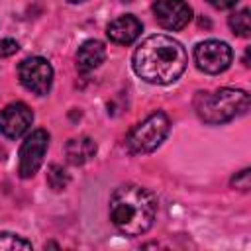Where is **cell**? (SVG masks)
Masks as SVG:
<instances>
[{
	"label": "cell",
	"mask_w": 251,
	"mask_h": 251,
	"mask_svg": "<svg viewBox=\"0 0 251 251\" xmlns=\"http://www.w3.org/2000/svg\"><path fill=\"white\" fill-rule=\"evenodd\" d=\"M188 57L184 47L163 33L149 35L133 53V71L151 84L175 82L186 69Z\"/></svg>",
	"instance_id": "cell-1"
},
{
	"label": "cell",
	"mask_w": 251,
	"mask_h": 251,
	"mask_svg": "<svg viewBox=\"0 0 251 251\" xmlns=\"http://www.w3.org/2000/svg\"><path fill=\"white\" fill-rule=\"evenodd\" d=\"M157 214V202L153 194L137 184L120 186L110 198V220L126 235L145 233Z\"/></svg>",
	"instance_id": "cell-2"
},
{
	"label": "cell",
	"mask_w": 251,
	"mask_h": 251,
	"mask_svg": "<svg viewBox=\"0 0 251 251\" xmlns=\"http://www.w3.org/2000/svg\"><path fill=\"white\" fill-rule=\"evenodd\" d=\"M196 114L206 124H224L249 108V94L239 88H218L214 92H198L194 100Z\"/></svg>",
	"instance_id": "cell-3"
},
{
	"label": "cell",
	"mask_w": 251,
	"mask_h": 251,
	"mask_svg": "<svg viewBox=\"0 0 251 251\" xmlns=\"http://www.w3.org/2000/svg\"><path fill=\"white\" fill-rule=\"evenodd\" d=\"M169 127H171V122H169L167 114L153 112L151 116H147L141 124H137L129 131V135L126 139L127 151L133 153V155L155 151L163 143V139L167 137Z\"/></svg>",
	"instance_id": "cell-4"
},
{
	"label": "cell",
	"mask_w": 251,
	"mask_h": 251,
	"mask_svg": "<svg viewBox=\"0 0 251 251\" xmlns=\"http://www.w3.org/2000/svg\"><path fill=\"white\" fill-rule=\"evenodd\" d=\"M231 47L220 39H206L194 47V63L200 71L208 75L224 73L231 65Z\"/></svg>",
	"instance_id": "cell-5"
},
{
	"label": "cell",
	"mask_w": 251,
	"mask_h": 251,
	"mask_svg": "<svg viewBox=\"0 0 251 251\" xmlns=\"http://www.w3.org/2000/svg\"><path fill=\"white\" fill-rule=\"evenodd\" d=\"M20 82L33 94L43 96L51 90L53 82V69L47 59L43 57H27L18 67Z\"/></svg>",
	"instance_id": "cell-6"
},
{
	"label": "cell",
	"mask_w": 251,
	"mask_h": 251,
	"mask_svg": "<svg viewBox=\"0 0 251 251\" xmlns=\"http://www.w3.org/2000/svg\"><path fill=\"white\" fill-rule=\"evenodd\" d=\"M47 145H49V133L45 129H35L25 137V141L20 147V167H18L22 178H29L39 171Z\"/></svg>",
	"instance_id": "cell-7"
},
{
	"label": "cell",
	"mask_w": 251,
	"mask_h": 251,
	"mask_svg": "<svg viewBox=\"0 0 251 251\" xmlns=\"http://www.w3.org/2000/svg\"><path fill=\"white\" fill-rule=\"evenodd\" d=\"M153 14L161 27L176 31L190 22L192 8L184 0H157L153 4Z\"/></svg>",
	"instance_id": "cell-8"
},
{
	"label": "cell",
	"mask_w": 251,
	"mask_h": 251,
	"mask_svg": "<svg viewBox=\"0 0 251 251\" xmlns=\"http://www.w3.org/2000/svg\"><path fill=\"white\" fill-rule=\"evenodd\" d=\"M31 122L33 114L24 102H12L4 110H0V133L10 139H18L22 133H25Z\"/></svg>",
	"instance_id": "cell-9"
},
{
	"label": "cell",
	"mask_w": 251,
	"mask_h": 251,
	"mask_svg": "<svg viewBox=\"0 0 251 251\" xmlns=\"http://www.w3.org/2000/svg\"><path fill=\"white\" fill-rule=\"evenodd\" d=\"M141 29H143L141 22L135 16L126 14V16H120L114 22L108 24L106 35H108L110 41H114L118 45H129V43H133L139 37Z\"/></svg>",
	"instance_id": "cell-10"
},
{
	"label": "cell",
	"mask_w": 251,
	"mask_h": 251,
	"mask_svg": "<svg viewBox=\"0 0 251 251\" xmlns=\"http://www.w3.org/2000/svg\"><path fill=\"white\" fill-rule=\"evenodd\" d=\"M106 59V47L102 41L98 39H88L84 41L78 51H76V67L78 71L86 73V71H92L96 67H100Z\"/></svg>",
	"instance_id": "cell-11"
},
{
	"label": "cell",
	"mask_w": 251,
	"mask_h": 251,
	"mask_svg": "<svg viewBox=\"0 0 251 251\" xmlns=\"http://www.w3.org/2000/svg\"><path fill=\"white\" fill-rule=\"evenodd\" d=\"M65 155H67V161L71 165H76V167L84 165L96 155V143L86 135L69 139L67 145H65Z\"/></svg>",
	"instance_id": "cell-12"
},
{
	"label": "cell",
	"mask_w": 251,
	"mask_h": 251,
	"mask_svg": "<svg viewBox=\"0 0 251 251\" xmlns=\"http://www.w3.org/2000/svg\"><path fill=\"white\" fill-rule=\"evenodd\" d=\"M227 24H229V27H231V31H233L235 35L247 37V35L251 33V16H249V10L243 8V10H239V12H233V14L229 16Z\"/></svg>",
	"instance_id": "cell-13"
},
{
	"label": "cell",
	"mask_w": 251,
	"mask_h": 251,
	"mask_svg": "<svg viewBox=\"0 0 251 251\" xmlns=\"http://www.w3.org/2000/svg\"><path fill=\"white\" fill-rule=\"evenodd\" d=\"M18 249H31V243L22 235L0 231V251H18Z\"/></svg>",
	"instance_id": "cell-14"
},
{
	"label": "cell",
	"mask_w": 251,
	"mask_h": 251,
	"mask_svg": "<svg viewBox=\"0 0 251 251\" xmlns=\"http://www.w3.org/2000/svg\"><path fill=\"white\" fill-rule=\"evenodd\" d=\"M47 184L49 188H53L55 192L63 190L69 184V175L65 173V169L61 165H51L47 171Z\"/></svg>",
	"instance_id": "cell-15"
},
{
	"label": "cell",
	"mask_w": 251,
	"mask_h": 251,
	"mask_svg": "<svg viewBox=\"0 0 251 251\" xmlns=\"http://www.w3.org/2000/svg\"><path fill=\"white\" fill-rule=\"evenodd\" d=\"M231 184H233L235 188L249 190V169H243L241 173H237V175L231 178Z\"/></svg>",
	"instance_id": "cell-16"
},
{
	"label": "cell",
	"mask_w": 251,
	"mask_h": 251,
	"mask_svg": "<svg viewBox=\"0 0 251 251\" xmlns=\"http://www.w3.org/2000/svg\"><path fill=\"white\" fill-rule=\"evenodd\" d=\"M20 49L16 39H2L0 41V57H10Z\"/></svg>",
	"instance_id": "cell-17"
},
{
	"label": "cell",
	"mask_w": 251,
	"mask_h": 251,
	"mask_svg": "<svg viewBox=\"0 0 251 251\" xmlns=\"http://www.w3.org/2000/svg\"><path fill=\"white\" fill-rule=\"evenodd\" d=\"M214 8H218V10H227V8H233L239 0H208Z\"/></svg>",
	"instance_id": "cell-18"
},
{
	"label": "cell",
	"mask_w": 251,
	"mask_h": 251,
	"mask_svg": "<svg viewBox=\"0 0 251 251\" xmlns=\"http://www.w3.org/2000/svg\"><path fill=\"white\" fill-rule=\"evenodd\" d=\"M69 2H73V4H76V2H84V0H69Z\"/></svg>",
	"instance_id": "cell-19"
}]
</instances>
